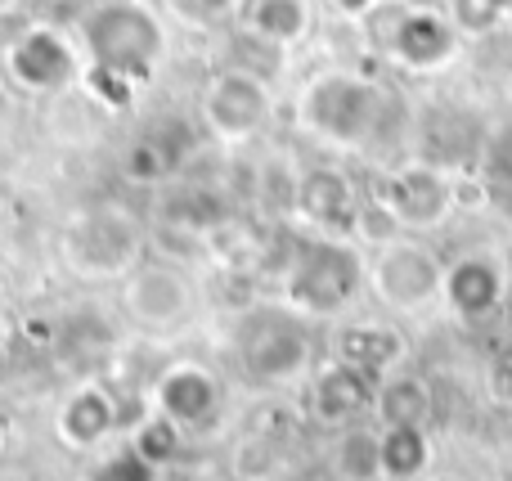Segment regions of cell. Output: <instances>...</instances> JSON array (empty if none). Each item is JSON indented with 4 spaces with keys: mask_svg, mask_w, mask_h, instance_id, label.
I'll use <instances>...</instances> for the list:
<instances>
[{
    "mask_svg": "<svg viewBox=\"0 0 512 481\" xmlns=\"http://www.w3.org/2000/svg\"><path fill=\"white\" fill-rule=\"evenodd\" d=\"M310 0H243L239 23L252 41L288 50V45L306 41L310 32Z\"/></svg>",
    "mask_w": 512,
    "mask_h": 481,
    "instance_id": "ac0fdd59",
    "label": "cell"
},
{
    "mask_svg": "<svg viewBox=\"0 0 512 481\" xmlns=\"http://www.w3.org/2000/svg\"><path fill=\"white\" fill-rule=\"evenodd\" d=\"M149 252L144 221L122 203H90L59 230V261L90 284H122Z\"/></svg>",
    "mask_w": 512,
    "mask_h": 481,
    "instance_id": "5b68a950",
    "label": "cell"
},
{
    "mask_svg": "<svg viewBox=\"0 0 512 481\" xmlns=\"http://www.w3.org/2000/svg\"><path fill=\"white\" fill-rule=\"evenodd\" d=\"M180 158H185V149H171V140L162 131H144L126 144L122 171H126V180H135V185H167V180L180 171Z\"/></svg>",
    "mask_w": 512,
    "mask_h": 481,
    "instance_id": "44dd1931",
    "label": "cell"
},
{
    "mask_svg": "<svg viewBox=\"0 0 512 481\" xmlns=\"http://www.w3.org/2000/svg\"><path fill=\"white\" fill-rule=\"evenodd\" d=\"M149 401H153V410L176 423L185 437H198V432L221 423L225 387H221V378L207 365H198V360H171V365H162L158 378H153Z\"/></svg>",
    "mask_w": 512,
    "mask_h": 481,
    "instance_id": "30bf717a",
    "label": "cell"
},
{
    "mask_svg": "<svg viewBox=\"0 0 512 481\" xmlns=\"http://www.w3.org/2000/svg\"><path fill=\"white\" fill-rule=\"evenodd\" d=\"M369 288V261L337 234H288L279 261V302L306 320H337Z\"/></svg>",
    "mask_w": 512,
    "mask_h": 481,
    "instance_id": "3957f363",
    "label": "cell"
},
{
    "mask_svg": "<svg viewBox=\"0 0 512 481\" xmlns=\"http://www.w3.org/2000/svg\"><path fill=\"white\" fill-rule=\"evenodd\" d=\"M382 50L396 63H405L409 72H432L454 59V50H459V27H454V18L436 14V9L409 5V9L391 14L387 32H382Z\"/></svg>",
    "mask_w": 512,
    "mask_h": 481,
    "instance_id": "4fadbf2b",
    "label": "cell"
},
{
    "mask_svg": "<svg viewBox=\"0 0 512 481\" xmlns=\"http://www.w3.org/2000/svg\"><path fill=\"white\" fill-rule=\"evenodd\" d=\"M0 306H5V279H0Z\"/></svg>",
    "mask_w": 512,
    "mask_h": 481,
    "instance_id": "4dcf8cb0",
    "label": "cell"
},
{
    "mask_svg": "<svg viewBox=\"0 0 512 481\" xmlns=\"http://www.w3.org/2000/svg\"><path fill=\"white\" fill-rule=\"evenodd\" d=\"M400 338L382 324H342L333 338V360L355 369H369V374H391V365L400 360Z\"/></svg>",
    "mask_w": 512,
    "mask_h": 481,
    "instance_id": "d6986e66",
    "label": "cell"
},
{
    "mask_svg": "<svg viewBox=\"0 0 512 481\" xmlns=\"http://www.w3.org/2000/svg\"><path fill=\"white\" fill-rule=\"evenodd\" d=\"M337 9L351 14V18H369L373 9H378V0H337Z\"/></svg>",
    "mask_w": 512,
    "mask_h": 481,
    "instance_id": "4316f807",
    "label": "cell"
},
{
    "mask_svg": "<svg viewBox=\"0 0 512 481\" xmlns=\"http://www.w3.org/2000/svg\"><path fill=\"white\" fill-rule=\"evenodd\" d=\"M508 297V270L495 252H463L445 266V288L441 302L450 306L454 320L463 324H481L490 315H499Z\"/></svg>",
    "mask_w": 512,
    "mask_h": 481,
    "instance_id": "5bb4252c",
    "label": "cell"
},
{
    "mask_svg": "<svg viewBox=\"0 0 512 481\" xmlns=\"http://www.w3.org/2000/svg\"><path fill=\"white\" fill-rule=\"evenodd\" d=\"M378 383H382V374L328 360L324 369L310 374V414L319 423H328V428H355L364 414H373Z\"/></svg>",
    "mask_w": 512,
    "mask_h": 481,
    "instance_id": "2e32d148",
    "label": "cell"
},
{
    "mask_svg": "<svg viewBox=\"0 0 512 481\" xmlns=\"http://www.w3.org/2000/svg\"><path fill=\"white\" fill-rule=\"evenodd\" d=\"M81 45L72 32L54 23H32L18 36H9L0 50V72L23 95H63L81 81Z\"/></svg>",
    "mask_w": 512,
    "mask_h": 481,
    "instance_id": "8992f818",
    "label": "cell"
},
{
    "mask_svg": "<svg viewBox=\"0 0 512 481\" xmlns=\"http://www.w3.org/2000/svg\"><path fill=\"white\" fill-rule=\"evenodd\" d=\"M117 428H122V396L104 378H81L54 410V437L81 455L108 446Z\"/></svg>",
    "mask_w": 512,
    "mask_h": 481,
    "instance_id": "7c38bea8",
    "label": "cell"
},
{
    "mask_svg": "<svg viewBox=\"0 0 512 481\" xmlns=\"http://www.w3.org/2000/svg\"><path fill=\"white\" fill-rule=\"evenodd\" d=\"M427 481H463V477H450V473H445V477H427Z\"/></svg>",
    "mask_w": 512,
    "mask_h": 481,
    "instance_id": "f546056e",
    "label": "cell"
},
{
    "mask_svg": "<svg viewBox=\"0 0 512 481\" xmlns=\"http://www.w3.org/2000/svg\"><path fill=\"white\" fill-rule=\"evenodd\" d=\"M230 360L243 383L252 387H288L310 378L315 365V329L306 315L283 302L243 306L230 324Z\"/></svg>",
    "mask_w": 512,
    "mask_h": 481,
    "instance_id": "277c9868",
    "label": "cell"
},
{
    "mask_svg": "<svg viewBox=\"0 0 512 481\" xmlns=\"http://www.w3.org/2000/svg\"><path fill=\"white\" fill-rule=\"evenodd\" d=\"M9 108H14V86H9L5 72H0V126L9 122Z\"/></svg>",
    "mask_w": 512,
    "mask_h": 481,
    "instance_id": "83f0119b",
    "label": "cell"
},
{
    "mask_svg": "<svg viewBox=\"0 0 512 481\" xmlns=\"http://www.w3.org/2000/svg\"><path fill=\"white\" fill-rule=\"evenodd\" d=\"M333 468L342 481H378V428H342L333 446Z\"/></svg>",
    "mask_w": 512,
    "mask_h": 481,
    "instance_id": "7402d4cb",
    "label": "cell"
},
{
    "mask_svg": "<svg viewBox=\"0 0 512 481\" xmlns=\"http://www.w3.org/2000/svg\"><path fill=\"white\" fill-rule=\"evenodd\" d=\"M292 212L310 225L315 234H337V239H351L355 225H360V194H355L351 176L342 167H310L297 176V207Z\"/></svg>",
    "mask_w": 512,
    "mask_h": 481,
    "instance_id": "9a60e30c",
    "label": "cell"
},
{
    "mask_svg": "<svg viewBox=\"0 0 512 481\" xmlns=\"http://www.w3.org/2000/svg\"><path fill=\"white\" fill-rule=\"evenodd\" d=\"M490 5H495L499 14H508V9H512V0H490Z\"/></svg>",
    "mask_w": 512,
    "mask_h": 481,
    "instance_id": "f1b7e54d",
    "label": "cell"
},
{
    "mask_svg": "<svg viewBox=\"0 0 512 481\" xmlns=\"http://www.w3.org/2000/svg\"><path fill=\"white\" fill-rule=\"evenodd\" d=\"M432 410H436V392L423 374H409V369L382 374L378 401H373L378 428H427Z\"/></svg>",
    "mask_w": 512,
    "mask_h": 481,
    "instance_id": "e0dca14e",
    "label": "cell"
},
{
    "mask_svg": "<svg viewBox=\"0 0 512 481\" xmlns=\"http://www.w3.org/2000/svg\"><path fill=\"white\" fill-rule=\"evenodd\" d=\"M499 9L490 0H454V27H468V32H481V27L499 23Z\"/></svg>",
    "mask_w": 512,
    "mask_h": 481,
    "instance_id": "d4e9b609",
    "label": "cell"
},
{
    "mask_svg": "<svg viewBox=\"0 0 512 481\" xmlns=\"http://www.w3.org/2000/svg\"><path fill=\"white\" fill-rule=\"evenodd\" d=\"M122 311L140 333L167 338L194 324L198 315V288L176 261H149L144 257L131 275L122 279Z\"/></svg>",
    "mask_w": 512,
    "mask_h": 481,
    "instance_id": "52a82bcc",
    "label": "cell"
},
{
    "mask_svg": "<svg viewBox=\"0 0 512 481\" xmlns=\"http://www.w3.org/2000/svg\"><path fill=\"white\" fill-rule=\"evenodd\" d=\"M369 288L382 306L400 315H423L432 302H441V288H445V261L436 257L427 243L418 239H396L378 243L369 261Z\"/></svg>",
    "mask_w": 512,
    "mask_h": 481,
    "instance_id": "ba28073f",
    "label": "cell"
},
{
    "mask_svg": "<svg viewBox=\"0 0 512 481\" xmlns=\"http://www.w3.org/2000/svg\"><path fill=\"white\" fill-rule=\"evenodd\" d=\"M81 45V86L104 108H131L167 63V23L144 0H95L72 27Z\"/></svg>",
    "mask_w": 512,
    "mask_h": 481,
    "instance_id": "6da1fadb",
    "label": "cell"
},
{
    "mask_svg": "<svg viewBox=\"0 0 512 481\" xmlns=\"http://www.w3.org/2000/svg\"><path fill=\"white\" fill-rule=\"evenodd\" d=\"M189 9H194L198 18H207V23H221V18H239L243 0H185Z\"/></svg>",
    "mask_w": 512,
    "mask_h": 481,
    "instance_id": "484cf974",
    "label": "cell"
},
{
    "mask_svg": "<svg viewBox=\"0 0 512 481\" xmlns=\"http://www.w3.org/2000/svg\"><path fill=\"white\" fill-rule=\"evenodd\" d=\"M391 122H396V95L378 77L351 68L315 72L297 95V126L328 149L364 153L387 140Z\"/></svg>",
    "mask_w": 512,
    "mask_h": 481,
    "instance_id": "7a4b0ae2",
    "label": "cell"
},
{
    "mask_svg": "<svg viewBox=\"0 0 512 481\" xmlns=\"http://www.w3.org/2000/svg\"><path fill=\"white\" fill-rule=\"evenodd\" d=\"M432 464L427 428H378V481H423Z\"/></svg>",
    "mask_w": 512,
    "mask_h": 481,
    "instance_id": "ffe728a7",
    "label": "cell"
},
{
    "mask_svg": "<svg viewBox=\"0 0 512 481\" xmlns=\"http://www.w3.org/2000/svg\"><path fill=\"white\" fill-rule=\"evenodd\" d=\"M131 450L140 459H149V464L162 473L167 464H176V459H180V450H185V432L153 410V414H144L140 428L131 432Z\"/></svg>",
    "mask_w": 512,
    "mask_h": 481,
    "instance_id": "603a6c76",
    "label": "cell"
},
{
    "mask_svg": "<svg viewBox=\"0 0 512 481\" xmlns=\"http://www.w3.org/2000/svg\"><path fill=\"white\" fill-rule=\"evenodd\" d=\"M90 481H158V468L149 464V459H140L131 450V441L117 450H108L104 459L95 464V473H90Z\"/></svg>",
    "mask_w": 512,
    "mask_h": 481,
    "instance_id": "cb8c5ba5",
    "label": "cell"
},
{
    "mask_svg": "<svg viewBox=\"0 0 512 481\" xmlns=\"http://www.w3.org/2000/svg\"><path fill=\"white\" fill-rule=\"evenodd\" d=\"M274 95L265 86L261 72L252 68H221L207 77L203 99H198V117L203 131L216 144H248L270 126Z\"/></svg>",
    "mask_w": 512,
    "mask_h": 481,
    "instance_id": "9c48e42d",
    "label": "cell"
},
{
    "mask_svg": "<svg viewBox=\"0 0 512 481\" xmlns=\"http://www.w3.org/2000/svg\"><path fill=\"white\" fill-rule=\"evenodd\" d=\"M373 203L396 221V230H436L454 207V185L436 162H405L382 180Z\"/></svg>",
    "mask_w": 512,
    "mask_h": 481,
    "instance_id": "8fae6325",
    "label": "cell"
}]
</instances>
